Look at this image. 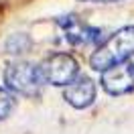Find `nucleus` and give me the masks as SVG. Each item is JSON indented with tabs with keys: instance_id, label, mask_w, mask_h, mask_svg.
I'll list each match as a JSON object with an SVG mask.
<instances>
[{
	"instance_id": "obj_9",
	"label": "nucleus",
	"mask_w": 134,
	"mask_h": 134,
	"mask_svg": "<svg viewBox=\"0 0 134 134\" xmlns=\"http://www.w3.org/2000/svg\"><path fill=\"white\" fill-rule=\"evenodd\" d=\"M83 2H106L108 4V2H120V0H83Z\"/></svg>"
},
{
	"instance_id": "obj_4",
	"label": "nucleus",
	"mask_w": 134,
	"mask_h": 134,
	"mask_svg": "<svg viewBox=\"0 0 134 134\" xmlns=\"http://www.w3.org/2000/svg\"><path fill=\"white\" fill-rule=\"evenodd\" d=\"M102 87L110 96H122L134 90V63L124 61L102 71Z\"/></svg>"
},
{
	"instance_id": "obj_1",
	"label": "nucleus",
	"mask_w": 134,
	"mask_h": 134,
	"mask_svg": "<svg viewBox=\"0 0 134 134\" xmlns=\"http://www.w3.org/2000/svg\"><path fill=\"white\" fill-rule=\"evenodd\" d=\"M134 55V25L122 26L110 39L102 43L90 57V65L96 71H104L112 65L124 63Z\"/></svg>"
},
{
	"instance_id": "obj_6",
	"label": "nucleus",
	"mask_w": 134,
	"mask_h": 134,
	"mask_svg": "<svg viewBox=\"0 0 134 134\" xmlns=\"http://www.w3.org/2000/svg\"><path fill=\"white\" fill-rule=\"evenodd\" d=\"M59 25L63 29V33H65V39L71 43V45H87V43L96 41L98 35H100L98 29H93V26H90V25H83V23L77 20L75 16L59 18Z\"/></svg>"
},
{
	"instance_id": "obj_5",
	"label": "nucleus",
	"mask_w": 134,
	"mask_h": 134,
	"mask_svg": "<svg viewBox=\"0 0 134 134\" xmlns=\"http://www.w3.org/2000/svg\"><path fill=\"white\" fill-rule=\"evenodd\" d=\"M63 98L67 104H71L77 110H85L90 108L96 100V83L90 77L85 75H77L71 83L65 85L63 90Z\"/></svg>"
},
{
	"instance_id": "obj_8",
	"label": "nucleus",
	"mask_w": 134,
	"mask_h": 134,
	"mask_svg": "<svg viewBox=\"0 0 134 134\" xmlns=\"http://www.w3.org/2000/svg\"><path fill=\"white\" fill-rule=\"evenodd\" d=\"M14 108H16V100H14V96H12L8 90L0 87V120L8 118Z\"/></svg>"
},
{
	"instance_id": "obj_2",
	"label": "nucleus",
	"mask_w": 134,
	"mask_h": 134,
	"mask_svg": "<svg viewBox=\"0 0 134 134\" xmlns=\"http://www.w3.org/2000/svg\"><path fill=\"white\" fill-rule=\"evenodd\" d=\"M4 83L10 92L25 96V98H35L41 90V73L39 67L25 61H14L4 69Z\"/></svg>"
},
{
	"instance_id": "obj_3",
	"label": "nucleus",
	"mask_w": 134,
	"mask_h": 134,
	"mask_svg": "<svg viewBox=\"0 0 134 134\" xmlns=\"http://www.w3.org/2000/svg\"><path fill=\"white\" fill-rule=\"evenodd\" d=\"M39 73H41V79L45 83L65 87L67 83H71L77 77L79 65L69 53H55L39 65Z\"/></svg>"
},
{
	"instance_id": "obj_7",
	"label": "nucleus",
	"mask_w": 134,
	"mask_h": 134,
	"mask_svg": "<svg viewBox=\"0 0 134 134\" xmlns=\"http://www.w3.org/2000/svg\"><path fill=\"white\" fill-rule=\"evenodd\" d=\"M31 37L25 33H14L8 37V41H6V51L12 53V55H20V53H26V51L31 49Z\"/></svg>"
}]
</instances>
